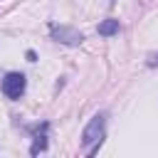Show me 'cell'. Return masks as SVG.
<instances>
[{
	"instance_id": "cell-4",
	"label": "cell",
	"mask_w": 158,
	"mask_h": 158,
	"mask_svg": "<svg viewBox=\"0 0 158 158\" xmlns=\"http://www.w3.org/2000/svg\"><path fill=\"white\" fill-rule=\"evenodd\" d=\"M118 20H104L99 22V35L101 37H111V35H118Z\"/></svg>"
},
{
	"instance_id": "cell-2",
	"label": "cell",
	"mask_w": 158,
	"mask_h": 158,
	"mask_svg": "<svg viewBox=\"0 0 158 158\" xmlns=\"http://www.w3.org/2000/svg\"><path fill=\"white\" fill-rule=\"evenodd\" d=\"M25 74H20V72H7L5 77H2V94L7 96V99H20L22 94H25Z\"/></svg>"
},
{
	"instance_id": "cell-3",
	"label": "cell",
	"mask_w": 158,
	"mask_h": 158,
	"mask_svg": "<svg viewBox=\"0 0 158 158\" xmlns=\"http://www.w3.org/2000/svg\"><path fill=\"white\" fill-rule=\"evenodd\" d=\"M49 32L57 42H64V44H81L84 42V35L74 27H67V25H52Z\"/></svg>"
},
{
	"instance_id": "cell-5",
	"label": "cell",
	"mask_w": 158,
	"mask_h": 158,
	"mask_svg": "<svg viewBox=\"0 0 158 158\" xmlns=\"http://www.w3.org/2000/svg\"><path fill=\"white\" fill-rule=\"evenodd\" d=\"M44 148H47V141H44V136H40V138H37V141L32 143V148H30V153H32V156H37V153H42Z\"/></svg>"
},
{
	"instance_id": "cell-1",
	"label": "cell",
	"mask_w": 158,
	"mask_h": 158,
	"mask_svg": "<svg viewBox=\"0 0 158 158\" xmlns=\"http://www.w3.org/2000/svg\"><path fill=\"white\" fill-rule=\"evenodd\" d=\"M104 133H106V116L104 114H96L86 126H84V133H81V146H84V156H94L104 141Z\"/></svg>"
}]
</instances>
